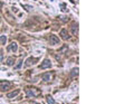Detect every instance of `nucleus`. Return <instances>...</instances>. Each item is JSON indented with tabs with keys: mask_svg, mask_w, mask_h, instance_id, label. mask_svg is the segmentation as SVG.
<instances>
[{
	"mask_svg": "<svg viewBox=\"0 0 134 104\" xmlns=\"http://www.w3.org/2000/svg\"><path fill=\"white\" fill-rule=\"evenodd\" d=\"M49 67H52V62L47 58V59H45V61L43 62V64L40 65V68L41 69H46V68H49Z\"/></svg>",
	"mask_w": 134,
	"mask_h": 104,
	"instance_id": "5",
	"label": "nucleus"
},
{
	"mask_svg": "<svg viewBox=\"0 0 134 104\" xmlns=\"http://www.w3.org/2000/svg\"><path fill=\"white\" fill-rule=\"evenodd\" d=\"M20 93V91L19 90H16L15 92H11V93H8V95H7V97L8 98H12V97H16V96L18 95Z\"/></svg>",
	"mask_w": 134,
	"mask_h": 104,
	"instance_id": "8",
	"label": "nucleus"
},
{
	"mask_svg": "<svg viewBox=\"0 0 134 104\" xmlns=\"http://www.w3.org/2000/svg\"><path fill=\"white\" fill-rule=\"evenodd\" d=\"M30 104H39V103H35V102H32V101H31V102H30Z\"/></svg>",
	"mask_w": 134,
	"mask_h": 104,
	"instance_id": "18",
	"label": "nucleus"
},
{
	"mask_svg": "<svg viewBox=\"0 0 134 104\" xmlns=\"http://www.w3.org/2000/svg\"><path fill=\"white\" fill-rule=\"evenodd\" d=\"M60 36L63 39H69V35H68V32H67V29H61L60 30Z\"/></svg>",
	"mask_w": 134,
	"mask_h": 104,
	"instance_id": "6",
	"label": "nucleus"
},
{
	"mask_svg": "<svg viewBox=\"0 0 134 104\" xmlns=\"http://www.w3.org/2000/svg\"><path fill=\"white\" fill-rule=\"evenodd\" d=\"M78 74V68H74L72 69V76H75Z\"/></svg>",
	"mask_w": 134,
	"mask_h": 104,
	"instance_id": "15",
	"label": "nucleus"
},
{
	"mask_svg": "<svg viewBox=\"0 0 134 104\" xmlns=\"http://www.w3.org/2000/svg\"><path fill=\"white\" fill-rule=\"evenodd\" d=\"M41 78H43V81H45V82H49L50 78H52V74L46 73V74H44V75L41 76Z\"/></svg>",
	"mask_w": 134,
	"mask_h": 104,
	"instance_id": "9",
	"label": "nucleus"
},
{
	"mask_svg": "<svg viewBox=\"0 0 134 104\" xmlns=\"http://www.w3.org/2000/svg\"><path fill=\"white\" fill-rule=\"evenodd\" d=\"M49 44L52 46L59 45V44H60V39H59L57 36H55V35H50L49 36Z\"/></svg>",
	"mask_w": 134,
	"mask_h": 104,
	"instance_id": "2",
	"label": "nucleus"
},
{
	"mask_svg": "<svg viewBox=\"0 0 134 104\" xmlns=\"http://www.w3.org/2000/svg\"><path fill=\"white\" fill-rule=\"evenodd\" d=\"M77 30H78V28H77V24H72V32H73L74 35L77 34Z\"/></svg>",
	"mask_w": 134,
	"mask_h": 104,
	"instance_id": "10",
	"label": "nucleus"
},
{
	"mask_svg": "<svg viewBox=\"0 0 134 104\" xmlns=\"http://www.w3.org/2000/svg\"><path fill=\"white\" fill-rule=\"evenodd\" d=\"M2 58H3V55H2V50L0 49V63L2 62Z\"/></svg>",
	"mask_w": 134,
	"mask_h": 104,
	"instance_id": "16",
	"label": "nucleus"
},
{
	"mask_svg": "<svg viewBox=\"0 0 134 104\" xmlns=\"http://www.w3.org/2000/svg\"><path fill=\"white\" fill-rule=\"evenodd\" d=\"M38 62V58H28L26 61V66H30V65H34L35 63Z\"/></svg>",
	"mask_w": 134,
	"mask_h": 104,
	"instance_id": "7",
	"label": "nucleus"
},
{
	"mask_svg": "<svg viewBox=\"0 0 134 104\" xmlns=\"http://www.w3.org/2000/svg\"><path fill=\"white\" fill-rule=\"evenodd\" d=\"M41 94V91L35 88V87H27L26 88V95L28 97H37Z\"/></svg>",
	"mask_w": 134,
	"mask_h": 104,
	"instance_id": "1",
	"label": "nucleus"
},
{
	"mask_svg": "<svg viewBox=\"0 0 134 104\" xmlns=\"http://www.w3.org/2000/svg\"><path fill=\"white\" fill-rule=\"evenodd\" d=\"M46 101H47V103H48V104H55V101H54V98H52V96H49V95L46 97Z\"/></svg>",
	"mask_w": 134,
	"mask_h": 104,
	"instance_id": "12",
	"label": "nucleus"
},
{
	"mask_svg": "<svg viewBox=\"0 0 134 104\" xmlns=\"http://www.w3.org/2000/svg\"><path fill=\"white\" fill-rule=\"evenodd\" d=\"M17 49H18V45H17V43H16V41H12V43L10 44L8 47H7V50H8V52L16 53V52H17Z\"/></svg>",
	"mask_w": 134,
	"mask_h": 104,
	"instance_id": "4",
	"label": "nucleus"
},
{
	"mask_svg": "<svg viewBox=\"0 0 134 104\" xmlns=\"http://www.w3.org/2000/svg\"><path fill=\"white\" fill-rule=\"evenodd\" d=\"M7 41V37L6 36H0V45H5Z\"/></svg>",
	"mask_w": 134,
	"mask_h": 104,
	"instance_id": "13",
	"label": "nucleus"
},
{
	"mask_svg": "<svg viewBox=\"0 0 134 104\" xmlns=\"http://www.w3.org/2000/svg\"><path fill=\"white\" fill-rule=\"evenodd\" d=\"M22 63H23V62H22V59H20V61L18 62V64H17V65H16L15 67H14V68H15V69H19L21 66H22Z\"/></svg>",
	"mask_w": 134,
	"mask_h": 104,
	"instance_id": "14",
	"label": "nucleus"
},
{
	"mask_svg": "<svg viewBox=\"0 0 134 104\" xmlns=\"http://www.w3.org/2000/svg\"><path fill=\"white\" fill-rule=\"evenodd\" d=\"M10 86H11V84L9 83V82H7V81L0 82V91H2V92L8 91L10 88Z\"/></svg>",
	"mask_w": 134,
	"mask_h": 104,
	"instance_id": "3",
	"label": "nucleus"
},
{
	"mask_svg": "<svg viewBox=\"0 0 134 104\" xmlns=\"http://www.w3.org/2000/svg\"><path fill=\"white\" fill-rule=\"evenodd\" d=\"M14 63H15V58L14 57H9L8 59H7V65L8 66H11V65H14Z\"/></svg>",
	"mask_w": 134,
	"mask_h": 104,
	"instance_id": "11",
	"label": "nucleus"
},
{
	"mask_svg": "<svg viewBox=\"0 0 134 104\" xmlns=\"http://www.w3.org/2000/svg\"><path fill=\"white\" fill-rule=\"evenodd\" d=\"M60 20L61 21H67V20H68V18H67V17H63V16H61V17H60Z\"/></svg>",
	"mask_w": 134,
	"mask_h": 104,
	"instance_id": "17",
	"label": "nucleus"
}]
</instances>
